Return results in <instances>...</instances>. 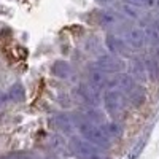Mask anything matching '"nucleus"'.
Returning <instances> with one entry per match:
<instances>
[{"mask_svg": "<svg viewBox=\"0 0 159 159\" xmlns=\"http://www.w3.org/2000/svg\"><path fill=\"white\" fill-rule=\"evenodd\" d=\"M88 83H91L92 86H96V88H99V89H103V88H108L110 76L105 73V72L96 69V70L89 72V75H88Z\"/></svg>", "mask_w": 159, "mask_h": 159, "instance_id": "10", "label": "nucleus"}, {"mask_svg": "<svg viewBox=\"0 0 159 159\" xmlns=\"http://www.w3.org/2000/svg\"><path fill=\"white\" fill-rule=\"evenodd\" d=\"M52 124H54L57 129L64 130L65 134H67V132H72L73 127H75V123H73L72 116H67V115H56L54 118H52Z\"/></svg>", "mask_w": 159, "mask_h": 159, "instance_id": "14", "label": "nucleus"}, {"mask_svg": "<svg viewBox=\"0 0 159 159\" xmlns=\"http://www.w3.org/2000/svg\"><path fill=\"white\" fill-rule=\"evenodd\" d=\"M143 34H145L147 43H150L153 46H157L159 45V21L150 22L147 27L143 29Z\"/></svg>", "mask_w": 159, "mask_h": 159, "instance_id": "12", "label": "nucleus"}, {"mask_svg": "<svg viewBox=\"0 0 159 159\" xmlns=\"http://www.w3.org/2000/svg\"><path fill=\"white\" fill-rule=\"evenodd\" d=\"M143 64H145V70H147V76H150L154 81H157L159 80V62L154 57H150Z\"/></svg>", "mask_w": 159, "mask_h": 159, "instance_id": "16", "label": "nucleus"}, {"mask_svg": "<svg viewBox=\"0 0 159 159\" xmlns=\"http://www.w3.org/2000/svg\"><path fill=\"white\" fill-rule=\"evenodd\" d=\"M124 2L135 5V7H142V8H151L154 7V0H124Z\"/></svg>", "mask_w": 159, "mask_h": 159, "instance_id": "18", "label": "nucleus"}, {"mask_svg": "<svg viewBox=\"0 0 159 159\" xmlns=\"http://www.w3.org/2000/svg\"><path fill=\"white\" fill-rule=\"evenodd\" d=\"M76 94L89 107H97L100 103V89L91 83H81L76 89Z\"/></svg>", "mask_w": 159, "mask_h": 159, "instance_id": "7", "label": "nucleus"}, {"mask_svg": "<svg viewBox=\"0 0 159 159\" xmlns=\"http://www.w3.org/2000/svg\"><path fill=\"white\" fill-rule=\"evenodd\" d=\"M97 19H99V24L103 25V27H115L118 24H123V19L115 11H108V10L97 11Z\"/></svg>", "mask_w": 159, "mask_h": 159, "instance_id": "9", "label": "nucleus"}, {"mask_svg": "<svg viewBox=\"0 0 159 159\" xmlns=\"http://www.w3.org/2000/svg\"><path fill=\"white\" fill-rule=\"evenodd\" d=\"M72 119H73L76 129L80 130V134L83 135L84 140L94 143L96 147H99V148H108L110 145H111V140L105 135V132L102 130L100 124H96V123H92V121H88L83 115L72 116Z\"/></svg>", "mask_w": 159, "mask_h": 159, "instance_id": "2", "label": "nucleus"}, {"mask_svg": "<svg viewBox=\"0 0 159 159\" xmlns=\"http://www.w3.org/2000/svg\"><path fill=\"white\" fill-rule=\"evenodd\" d=\"M154 59L159 62V46H157V49H156V52H154Z\"/></svg>", "mask_w": 159, "mask_h": 159, "instance_id": "20", "label": "nucleus"}, {"mask_svg": "<svg viewBox=\"0 0 159 159\" xmlns=\"http://www.w3.org/2000/svg\"><path fill=\"white\" fill-rule=\"evenodd\" d=\"M69 148L78 159H110L103 153V148L96 147L94 143H91L84 139L73 137L69 143Z\"/></svg>", "mask_w": 159, "mask_h": 159, "instance_id": "3", "label": "nucleus"}, {"mask_svg": "<svg viewBox=\"0 0 159 159\" xmlns=\"http://www.w3.org/2000/svg\"><path fill=\"white\" fill-rule=\"evenodd\" d=\"M121 37L123 40L134 49H140L145 46L147 40H145V34H143V29L137 27V25H124L121 29Z\"/></svg>", "mask_w": 159, "mask_h": 159, "instance_id": "5", "label": "nucleus"}, {"mask_svg": "<svg viewBox=\"0 0 159 159\" xmlns=\"http://www.w3.org/2000/svg\"><path fill=\"white\" fill-rule=\"evenodd\" d=\"M100 127H102V130L105 132V135H107L110 140H118V139L123 137V127H121V124H118L115 121H111V123H102Z\"/></svg>", "mask_w": 159, "mask_h": 159, "instance_id": "13", "label": "nucleus"}, {"mask_svg": "<svg viewBox=\"0 0 159 159\" xmlns=\"http://www.w3.org/2000/svg\"><path fill=\"white\" fill-rule=\"evenodd\" d=\"M103 105L105 110L110 116L116 118H123L126 110H127V99L121 91H118L115 88H108L103 92Z\"/></svg>", "mask_w": 159, "mask_h": 159, "instance_id": "4", "label": "nucleus"}, {"mask_svg": "<svg viewBox=\"0 0 159 159\" xmlns=\"http://www.w3.org/2000/svg\"><path fill=\"white\" fill-rule=\"evenodd\" d=\"M51 72L54 76H57L61 80H69L73 75V69L67 61H56L51 67Z\"/></svg>", "mask_w": 159, "mask_h": 159, "instance_id": "11", "label": "nucleus"}, {"mask_svg": "<svg viewBox=\"0 0 159 159\" xmlns=\"http://www.w3.org/2000/svg\"><path fill=\"white\" fill-rule=\"evenodd\" d=\"M96 2H99V3H102V5H107V3L111 2V0H96Z\"/></svg>", "mask_w": 159, "mask_h": 159, "instance_id": "19", "label": "nucleus"}, {"mask_svg": "<svg viewBox=\"0 0 159 159\" xmlns=\"http://www.w3.org/2000/svg\"><path fill=\"white\" fill-rule=\"evenodd\" d=\"M134 80H145L147 78V70H145V64L142 61H134L132 64V75H130Z\"/></svg>", "mask_w": 159, "mask_h": 159, "instance_id": "17", "label": "nucleus"}, {"mask_svg": "<svg viewBox=\"0 0 159 159\" xmlns=\"http://www.w3.org/2000/svg\"><path fill=\"white\" fill-rule=\"evenodd\" d=\"M94 67L105 72V73H119L124 69V62L115 54H105L96 61Z\"/></svg>", "mask_w": 159, "mask_h": 159, "instance_id": "6", "label": "nucleus"}, {"mask_svg": "<svg viewBox=\"0 0 159 159\" xmlns=\"http://www.w3.org/2000/svg\"><path fill=\"white\" fill-rule=\"evenodd\" d=\"M108 88H115L121 91L127 102H130L134 107H140L145 102V89L135 81L130 75H121L116 73L115 76H110Z\"/></svg>", "mask_w": 159, "mask_h": 159, "instance_id": "1", "label": "nucleus"}, {"mask_svg": "<svg viewBox=\"0 0 159 159\" xmlns=\"http://www.w3.org/2000/svg\"><path fill=\"white\" fill-rule=\"evenodd\" d=\"M108 51H111V54L115 56H129L130 54V46L123 40V37L118 35H108L105 40Z\"/></svg>", "mask_w": 159, "mask_h": 159, "instance_id": "8", "label": "nucleus"}, {"mask_svg": "<svg viewBox=\"0 0 159 159\" xmlns=\"http://www.w3.org/2000/svg\"><path fill=\"white\" fill-rule=\"evenodd\" d=\"M8 97H10V100L18 102V103L19 102H24L25 100V89H24V86L21 83L13 84L10 88V91H8Z\"/></svg>", "mask_w": 159, "mask_h": 159, "instance_id": "15", "label": "nucleus"}]
</instances>
